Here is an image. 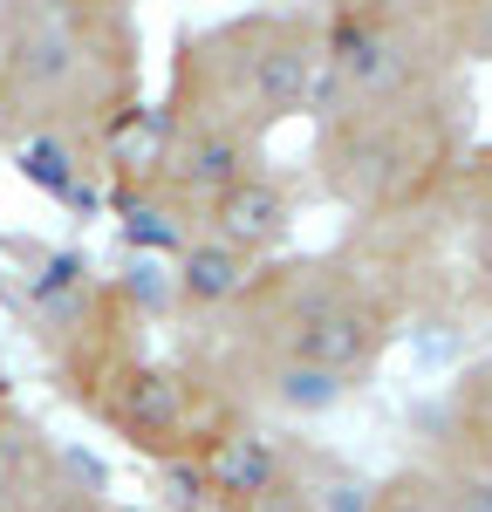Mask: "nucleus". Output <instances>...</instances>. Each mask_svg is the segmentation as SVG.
<instances>
[{"label": "nucleus", "mask_w": 492, "mask_h": 512, "mask_svg": "<svg viewBox=\"0 0 492 512\" xmlns=\"http://www.w3.org/2000/svg\"><path fill=\"white\" fill-rule=\"evenodd\" d=\"M137 103L130 0H0V151L82 130Z\"/></svg>", "instance_id": "f257e3e1"}, {"label": "nucleus", "mask_w": 492, "mask_h": 512, "mask_svg": "<svg viewBox=\"0 0 492 512\" xmlns=\"http://www.w3.org/2000/svg\"><path fill=\"white\" fill-rule=\"evenodd\" d=\"M315 82H322V21L267 7V14H233L205 35L178 41L164 110L240 123L267 137L281 117L315 110Z\"/></svg>", "instance_id": "f03ea898"}, {"label": "nucleus", "mask_w": 492, "mask_h": 512, "mask_svg": "<svg viewBox=\"0 0 492 512\" xmlns=\"http://www.w3.org/2000/svg\"><path fill=\"white\" fill-rule=\"evenodd\" d=\"M55 369H62L69 396H76L103 431H117L130 451H144V458H158V465L164 458H192L205 437H212L199 424L192 383H185L178 369H164V362L130 355L110 328H96L89 342H76L69 355H55Z\"/></svg>", "instance_id": "7ed1b4c3"}, {"label": "nucleus", "mask_w": 492, "mask_h": 512, "mask_svg": "<svg viewBox=\"0 0 492 512\" xmlns=\"http://www.w3.org/2000/svg\"><path fill=\"white\" fill-rule=\"evenodd\" d=\"M294 274L301 280H287V287H267V280L246 287V301L267 308L260 328H253L260 349L335 369V376L356 383L383 349V308L356 280H342V267H294Z\"/></svg>", "instance_id": "20e7f679"}, {"label": "nucleus", "mask_w": 492, "mask_h": 512, "mask_svg": "<svg viewBox=\"0 0 492 512\" xmlns=\"http://www.w3.org/2000/svg\"><path fill=\"white\" fill-rule=\"evenodd\" d=\"M0 512H117L103 499V472H89L76 451H55L35 431L0 437Z\"/></svg>", "instance_id": "39448f33"}, {"label": "nucleus", "mask_w": 492, "mask_h": 512, "mask_svg": "<svg viewBox=\"0 0 492 512\" xmlns=\"http://www.w3.org/2000/svg\"><path fill=\"white\" fill-rule=\"evenodd\" d=\"M246 171H260V137L253 130L212 123V117H171V151H164L158 192L205 212L226 185H240Z\"/></svg>", "instance_id": "423d86ee"}, {"label": "nucleus", "mask_w": 492, "mask_h": 512, "mask_svg": "<svg viewBox=\"0 0 492 512\" xmlns=\"http://www.w3.org/2000/svg\"><path fill=\"white\" fill-rule=\"evenodd\" d=\"M199 472H205V492H212V512H233L260 492H274L287 472H294V451L281 437H267L260 424H219L205 437L199 451Z\"/></svg>", "instance_id": "0eeeda50"}, {"label": "nucleus", "mask_w": 492, "mask_h": 512, "mask_svg": "<svg viewBox=\"0 0 492 512\" xmlns=\"http://www.w3.org/2000/svg\"><path fill=\"white\" fill-rule=\"evenodd\" d=\"M205 233L260 260V253H274V246L294 233V198H287V185H274L267 171H246L240 185H226V192L205 205Z\"/></svg>", "instance_id": "6e6552de"}, {"label": "nucleus", "mask_w": 492, "mask_h": 512, "mask_svg": "<svg viewBox=\"0 0 492 512\" xmlns=\"http://www.w3.org/2000/svg\"><path fill=\"white\" fill-rule=\"evenodd\" d=\"M253 280H260L253 253H240V246H226V239H212V233H192V246L171 267V294H178V308L219 315V308H240Z\"/></svg>", "instance_id": "1a4fd4ad"}, {"label": "nucleus", "mask_w": 492, "mask_h": 512, "mask_svg": "<svg viewBox=\"0 0 492 512\" xmlns=\"http://www.w3.org/2000/svg\"><path fill=\"white\" fill-rule=\"evenodd\" d=\"M14 171H21L35 192L76 205L82 185H89V171H96V137H82V130H41V137H21V144H14Z\"/></svg>", "instance_id": "9d476101"}, {"label": "nucleus", "mask_w": 492, "mask_h": 512, "mask_svg": "<svg viewBox=\"0 0 492 512\" xmlns=\"http://www.w3.org/2000/svg\"><path fill=\"white\" fill-rule=\"evenodd\" d=\"M253 383H260L267 403H281V410H294V417H322V410H335V403L349 396V376L315 369V362H294V355H274V349H260Z\"/></svg>", "instance_id": "9b49d317"}, {"label": "nucleus", "mask_w": 492, "mask_h": 512, "mask_svg": "<svg viewBox=\"0 0 492 512\" xmlns=\"http://www.w3.org/2000/svg\"><path fill=\"white\" fill-rule=\"evenodd\" d=\"M369 492L356 472H328L322 485H308V512H369Z\"/></svg>", "instance_id": "f8f14e48"}, {"label": "nucleus", "mask_w": 492, "mask_h": 512, "mask_svg": "<svg viewBox=\"0 0 492 512\" xmlns=\"http://www.w3.org/2000/svg\"><path fill=\"white\" fill-rule=\"evenodd\" d=\"M369 512H438V499H431V478H383L376 492H369Z\"/></svg>", "instance_id": "ddd939ff"}, {"label": "nucleus", "mask_w": 492, "mask_h": 512, "mask_svg": "<svg viewBox=\"0 0 492 512\" xmlns=\"http://www.w3.org/2000/svg\"><path fill=\"white\" fill-rule=\"evenodd\" d=\"M431 499H438V512H492V478H479V472L438 478V485H431Z\"/></svg>", "instance_id": "4468645a"}, {"label": "nucleus", "mask_w": 492, "mask_h": 512, "mask_svg": "<svg viewBox=\"0 0 492 512\" xmlns=\"http://www.w3.org/2000/svg\"><path fill=\"white\" fill-rule=\"evenodd\" d=\"M14 424H21V417H14V396H7V383H0V437L14 431Z\"/></svg>", "instance_id": "2eb2a0df"}]
</instances>
